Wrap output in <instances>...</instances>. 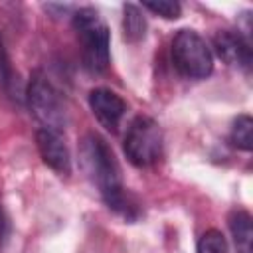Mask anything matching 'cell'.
Returning a JSON list of instances; mask_svg holds the SVG:
<instances>
[{
    "label": "cell",
    "instance_id": "1",
    "mask_svg": "<svg viewBox=\"0 0 253 253\" xmlns=\"http://www.w3.org/2000/svg\"><path fill=\"white\" fill-rule=\"evenodd\" d=\"M81 164L91 178V182L97 186L101 198L105 204L123 215L125 219L132 221L140 215L138 204L128 196L121 182V170L115 160L113 150L105 142V138L97 134H89L81 142Z\"/></svg>",
    "mask_w": 253,
    "mask_h": 253
},
{
    "label": "cell",
    "instance_id": "2",
    "mask_svg": "<svg viewBox=\"0 0 253 253\" xmlns=\"http://www.w3.org/2000/svg\"><path fill=\"white\" fill-rule=\"evenodd\" d=\"M73 28L81 42L83 65L91 73H103L109 67V30L93 8H79L73 14Z\"/></svg>",
    "mask_w": 253,
    "mask_h": 253
},
{
    "label": "cell",
    "instance_id": "3",
    "mask_svg": "<svg viewBox=\"0 0 253 253\" xmlns=\"http://www.w3.org/2000/svg\"><path fill=\"white\" fill-rule=\"evenodd\" d=\"M174 67L188 79H204L213 69V55L206 40L194 30H180L172 40Z\"/></svg>",
    "mask_w": 253,
    "mask_h": 253
},
{
    "label": "cell",
    "instance_id": "4",
    "mask_svg": "<svg viewBox=\"0 0 253 253\" xmlns=\"http://www.w3.org/2000/svg\"><path fill=\"white\" fill-rule=\"evenodd\" d=\"M125 154L134 166H150L162 156V130L150 117H136L125 134Z\"/></svg>",
    "mask_w": 253,
    "mask_h": 253
},
{
    "label": "cell",
    "instance_id": "5",
    "mask_svg": "<svg viewBox=\"0 0 253 253\" xmlns=\"http://www.w3.org/2000/svg\"><path fill=\"white\" fill-rule=\"evenodd\" d=\"M26 99H28V107L32 115L42 123V128H49L57 132L63 128L65 125L63 103L59 99V93L55 91V87L47 81L43 73L36 71L32 75L28 83Z\"/></svg>",
    "mask_w": 253,
    "mask_h": 253
},
{
    "label": "cell",
    "instance_id": "6",
    "mask_svg": "<svg viewBox=\"0 0 253 253\" xmlns=\"http://www.w3.org/2000/svg\"><path fill=\"white\" fill-rule=\"evenodd\" d=\"M36 144L40 150L42 160L55 170L61 176H69L71 174V156H69V148L65 144V140L61 138V134L57 130H49V128H40L36 132Z\"/></svg>",
    "mask_w": 253,
    "mask_h": 253
},
{
    "label": "cell",
    "instance_id": "7",
    "mask_svg": "<svg viewBox=\"0 0 253 253\" xmlns=\"http://www.w3.org/2000/svg\"><path fill=\"white\" fill-rule=\"evenodd\" d=\"M89 107L93 111V115L97 117V121L111 132L117 130L126 105L125 101L111 89H93L89 93Z\"/></svg>",
    "mask_w": 253,
    "mask_h": 253
},
{
    "label": "cell",
    "instance_id": "8",
    "mask_svg": "<svg viewBox=\"0 0 253 253\" xmlns=\"http://www.w3.org/2000/svg\"><path fill=\"white\" fill-rule=\"evenodd\" d=\"M213 47L225 63L243 69L251 67V45L239 32H231V30L217 32L213 36Z\"/></svg>",
    "mask_w": 253,
    "mask_h": 253
},
{
    "label": "cell",
    "instance_id": "9",
    "mask_svg": "<svg viewBox=\"0 0 253 253\" xmlns=\"http://www.w3.org/2000/svg\"><path fill=\"white\" fill-rule=\"evenodd\" d=\"M229 229L237 253H253V225L251 215L245 210H235L229 213Z\"/></svg>",
    "mask_w": 253,
    "mask_h": 253
},
{
    "label": "cell",
    "instance_id": "10",
    "mask_svg": "<svg viewBox=\"0 0 253 253\" xmlns=\"http://www.w3.org/2000/svg\"><path fill=\"white\" fill-rule=\"evenodd\" d=\"M123 32H125V40L130 43H136L144 38L146 20H144L142 12L138 10V6H134V4L123 6Z\"/></svg>",
    "mask_w": 253,
    "mask_h": 253
},
{
    "label": "cell",
    "instance_id": "11",
    "mask_svg": "<svg viewBox=\"0 0 253 253\" xmlns=\"http://www.w3.org/2000/svg\"><path fill=\"white\" fill-rule=\"evenodd\" d=\"M229 142L239 150H251L253 148V119L249 115H239L229 132Z\"/></svg>",
    "mask_w": 253,
    "mask_h": 253
},
{
    "label": "cell",
    "instance_id": "12",
    "mask_svg": "<svg viewBox=\"0 0 253 253\" xmlns=\"http://www.w3.org/2000/svg\"><path fill=\"white\" fill-rule=\"evenodd\" d=\"M198 253H229L223 233L217 229H208L198 241Z\"/></svg>",
    "mask_w": 253,
    "mask_h": 253
},
{
    "label": "cell",
    "instance_id": "13",
    "mask_svg": "<svg viewBox=\"0 0 253 253\" xmlns=\"http://www.w3.org/2000/svg\"><path fill=\"white\" fill-rule=\"evenodd\" d=\"M142 8L150 10L152 14H158L166 20H176L182 12V6L172 0H158V2H142Z\"/></svg>",
    "mask_w": 253,
    "mask_h": 253
},
{
    "label": "cell",
    "instance_id": "14",
    "mask_svg": "<svg viewBox=\"0 0 253 253\" xmlns=\"http://www.w3.org/2000/svg\"><path fill=\"white\" fill-rule=\"evenodd\" d=\"M0 85L10 93L12 91V85H14V75H12V67H10V61H8V55L4 51V45L0 42Z\"/></svg>",
    "mask_w": 253,
    "mask_h": 253
},
{
    "label": "cell",
    "instance_id": "15",
    "mask_svg": "<svg viewBox=\"0 0 253 253\" xmlns=\"http://www.w3.org/2000/svg\"><path fill=\"white\" fill-rule=\"evenodd\" d=\"M8 235H10V221H8V215H6V211L0 204V253L6 245V241H8Z\"/></svg>",
    "mask_w": 253,
    "mask_h": 253
}]
</instances>
